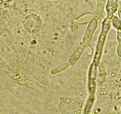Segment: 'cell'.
Listing matches in <instances>:
<instances>
[{"label":"cell","instance_id":"obj_1","mask_svg":"<svg viewBox=\"0 0 121 114\" xmlns=\"http://www.w3.org/2000/svg\"><path fill=\"white\" fill-rule=\"evenodd\" d=\"M9 1H11V0H9Z\"/></svg>","mask_w":121,"mask_h":114}]
</instances>
